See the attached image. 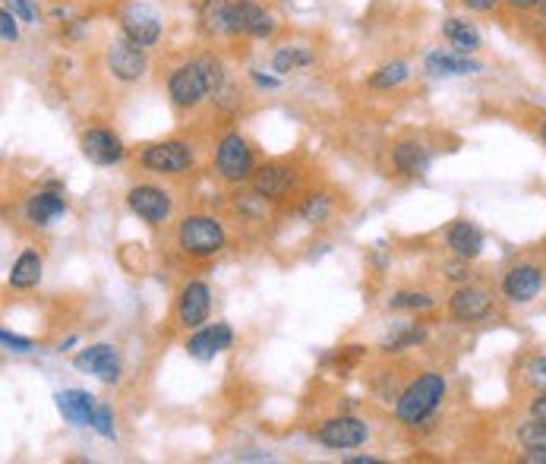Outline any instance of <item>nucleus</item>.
<instances>
[{
	"mask_svg": "<svg viewBox=\"0 0 546 464\" xmlns=\"http://www.w3.org/2000/svg\"><path fill=\"white\" fill-rule=\"evenodd\" d=\"M446 392H449V379L442 373L436 370L420 373L395 398V417L401 423H408V427H420V423H427L439 411V405L446 401Z\"/></svg>",
	"mask_w": 546,
	"mask_h": 464,
	"instance_id": "1",
	"label": "nucleus"
},
{
	"mask_svg": "<svg viewBox=\"0 0 546 464\" xmlns=\"http://www.w3.org/2000/svg\"><path fill=\"white\" fill-rule=\"evenodd\" d=\"M228 244L225 225L212 215H187L177 228V247L193 259H209Z\"/></svg>",
	"mask_w": 546,
	"mask_h": 464,
	"instance_id": "2",
	"label": "nucleus"
},
{
	"mask_svg": "<svg viewBox=\"0 0 546 464\" xmlns=\"http://www.w3.org/2000/svg\"><path fill=\"white\" fill-rule=\"evenodd\" d=\"M215 171L225 184H247L256 171V158H253V146L247 143L237 130L225 133L215 146Z\"/></svg>",
	"mask_w": 546,
	"mask_h": 464,
	"instance_id": "3",
	"label": "nucleus"
},
{
	"mask_svg": "<svg viewBox=\"0 0 546 464\" xmlns=\"http://www.w3.org/2000/svg\"><path fill=\"white\" fill-rule=\"evenodd\" d=\"M212 95L209 89V76H206V67H202V60H187V64H180L171 70L168 76V98L171 105L180 108V111H193L199 108L206 98Z\"/></svg>",
	"mask_w": 546,
	"mask_h": 464,
	"instance_id": "4",
	"label": "nucleus"
},
{
	"mask_svg": "<svg viewBox=\"0 0 546 464\" xmlns=\"http://www.w3.org/2000/svg\"><path fill=\"white\" fill-rule=\"evenodd\" d=\"M313 436L319 446H326L332 452H351V449L367 446L370 427H367V420H360L354 414H338V417L322 420Z\"/></svg>",
	"mask_w": 546,
	"mask_h": 464,
	"instance_id": "5",
	"label": "nucleus"
},
{
	"mask_svg": "<svg viewBox=\"0 0 546 464\" xmlns=\"http://www.w3.org/2000/svg\"><path fill=\"white\" fill-rule=\"evenodd\" d=\"M196 152L184 139H161V143H149L139 152V165L152 174H184L193 168Z\"/></svg>",
	"mask_w": 546,
	"mask_h": 464,
	"instance_id": "6",
	"label": "nucleus"
},
{
	"mask_svg": "<svg viewBox=\"0 0 546 464\" xmlns=\"http://www.w3.org/2000/svg\"><path fill=\"white\" fill-rule=\"evenodd\" d=\"M127 206H130V212H133L139 221H146V225L158 228V225H165V221L174 215V196H171L165 187L136 184V187H130V193H127Z\"/></svg>",
	"mask_w": 546,
	"mask_h": 464,
	"instance_id": "7",
	"label": "nucleus"
},
{
	"mask_svg": "<svg viewBox=\"0 0 546 464\" xmlns=\"http://www.w3.org/2000/svg\"><path fill=\"white\" fill-rule=\"evenodd\" d=\"M105 64L117 83H139V79L149 73L146 48H139L130 38H114L105 51Z\"/></svg>",
	"mask_w": 546,
	"mask_h": 464,
	"instance_id": "8",
	"label": "nucleus"
},
{
	"mask_svg": "<svg viewBox=\"0 0 546 464\" xmlns=\"http://www.w3.org/2000/svg\"><path fill=\"white\" fill-rule=\"evenodd\" d=\"M120 32H124V38H130V42H136L139 48H155L161 42L165 26H161V16L149 4L133 0V4H127L124 13H120Z\"/></svg>",
	"mask_w": 546,
	"mask_h": 464,
	"instance_id": "9",
	"label": "nucleus"
},
{
	"mask_svg": "<svg viewBox=\"0 0 546 464\" xmlns=\"http://www.w3.org/2000/svg\"><path fill=\"white\" fill-rule=\"evenodd\" d=\"M73 367L101 379L105 386H117L120 376H124V357H120L114 345L101 341V345H89L86 351H79L73 357Z\"/></svg>",
	"mask_w": 546,
	"mask_h": 464,
	"instance_id": "10",
	"label": "nucleus"
},
{
	"mask_svg": "<svg viewBox=\"0 0 546 464\" xmlns=\"http://www.w3.org/2000/svg\"><path fill=\"white\" fill-rule=\"evenodd\" d=\"M449 313L455 322H464V326H477V322L493 316V294L480 285H458L449 297Z\"/></svg>",
	"mask_w": 546,
	"mask_h": 464,
	"instance_id": "11",
	"label": "nucleus"
},
{
	"mask_svg": "<svg viewBox=\"0 0 546 464\" xmlns=\"http://www.w3.org/2000/svg\"><path fill=\"white\" fill-rule=\"evenodd\" d=\"M79 149H83V155L98 168H114L127 158L124 139H120L114 130H105V127L83 130V136H79Z\"/></svg>",
	"mask_w": 546,
	"mask_h": 464,
	"instance_id": "12",
	"label": "nucleus"
},
{
	"mask_svg": "<svg viewBox=\"0 0 546 464\" xmlns=\"http://www.w3.org/2000/svg\"><path fill=\"white\" fill-rule=\"evenodd\" d=\"M546 285V275L540 266L534 262H518L509 272L502 275V297L509 300V304H531V300L540 297Z\"/></svg>",
	"mask_w": 546,
	"mask_h": 464,
	"instance_id": "13",
	"label": "nucleus"
},
{
	"mask_svg": "<svg viewBox=\"0 0 546 464\" xmlns=\"http://www.w3.org/2000/svg\"><path fill=\"white\" fill-rule=\"evenodd\" d=\"M275 16L259 7L256 0H231V29L228 35H250V38H272Z\"/></svg>",
	"mask_w": 546,
	"mask_h": 464,
	"instance_id": "14",
	"label": "nucleus"
},
{
	"mask_svg": "<svg viewBox=\"0 0 546 464\" xmlns=\"http://www.w3.org/2000/svg\"><path fill=\"white\" fill-rule=\"evenodd\" d=\"M212 313V288L206 281H187L177 294V322L184 329H199L209 322Z\"/></svg>",
	"mask_w": 546,
	"mask_h": 464,
	"instance_id": "15",
	"label": "nucleus"
},
{
	"mask_svg": "<svg viewBox=\"0 0 546 464\" xmlns=\"http://www.w3.org/2000/svg\"><path fill=\"white\" fill-rule=\"evenodd\" d=\"M250 187L262 196V199H285L294 187H297V174L285 161H269V165H259L250 177Z\"/></svg>",
	"mask_w": 546,
	"mask_h": 464,
	"instance_id": "16",
	"label": "nucleus"
},
{
	"mask_svg": "<svg viewBox=\"0 0 546 464\" xmlns=\"http://www.w3.org/2000/svg\"><path fill=\"white\" fill-rule=\"evenodd\" d=\"M234 345V329L228 322H212V326H199L187 338V354L193 360H215L221 351Z\"/></svg>",
	"mask_w": 546,
	"mask_h": 464,
	"instance_id": "17",
	"label": "nucleus"
},
{
	"mask_svg": "<svg viewBox=\"0 0 546 464\" xmlns=\"http://www.w3.org/2000/svg\"><path fill=\"white\" fill-rule=\"evenodd\" d=\"M423 70H427L433 79H452V76H474L483 70L480 60H474L471 54H458V51H430L427 60H423Z\"/></svg>",
	"mask_w": 546,
	"mask_h": 464,
	"instance_id": "18",
	"label": "nucleus"
},
{
	"mask_svg": "<svg viewBox=\"0 0 546 464\" xmlns=\"http://www.w3.org/2000/svg\"><path fill=\"white\" fill-rule=\"evenodd\" d=\"M67 199L60 190L54 187H45V190H38L35 196H29V203H26V218H29V225L35 228H48L54 225L57 218H64L67 215Z\"/></svg>",
	"mask_w": 546,
	"mask_h": 464,
	"instance_id": "19",
	"label": "nucleus"
},
{
	"mask_svg": "<svg viewBox=\"0 0 546 464\" xmlns=\"http://www.w3.org/2000/svg\"><path fill=\"white\" fill-rule=\"evenodd\" d=\"M57 401V411L64 417L70 427H92V417H95V408L98 401L86 392V389H67V392H57L54 395Z\"/></svg>",
	"mask_w": 546,
	"mask_h": 464,
	"instance_id": "20",
	"label": "nucleus"
},
{
	"mask_svg": "<svg viewBox=\"0 0 546 464\" xmlns=\"http://www.w3.org/2000/svg\"><path fill=\"white\" fill-rule=\"evenodd\" d=\"M392 165L404 177H423L433 165V152L423 143H417V139H401L392 149Z\"/></svg>",
	"mask_w": 546,
	"mask_h": 464,
	"instance_id": "21",
	"label": "nucleus"
},
{
	"mask_svg": "<svg viewBox=\"0 0 546 464\" xmlns=\"http://www.w3.org/2000/svg\"><path fill=\"white\" fill-rule=\"evenodd\" d=\"M446 244H449V250L455 253V256H461V259H477L480 253H483V247H487V237H483V231L474 225V221H468V218H461V221H455V225L449 228V234H446Z\"/></svg>",
	"mask_w": 546,
	"mask_h": 464,
	"instance_id": "22",
	"label": "nucleus"
},
{
	"mask_svg": "<svg viewBox=\"0 0 546 464\" xmlns=\"http://www.w3.org/2000/svg\"><path fill=\"white\" fill-rule=\"evenodd\" d=\"M42 272H45V259H42V253L38 250H23L16 256V262L10 266V288L13 291H29V288H35L38 281H42Z\"/></svg>",
	"mask_w": 546,
	"mask_h": 464,
	"instance_id": "23",
	"label": "nucleus"
},
{
	"mask_svg": "<svg viewBox=\"0 0 546 464\" xmlns=\"http://www.w3.org/2000/svg\"><path fill=\"white\" fill-rule=\"evenodd\" d=\"M442 35H446V42L458 54H477V48H480V32L471 19L449 16L446 23H442Z\"/></svg>",
	"mask_w": 546,
	"mask_h": 464,
	"instance_id": "24",
	"label": "nucleus"
},
{
	"mask_svg": "<svg viewBox=\"0 0 546 464\" xmlns=\"http://www.w3.org/2000/svg\"><path fill=\"white\" fill-rule=\"evenodd\" d=\"M199 29L206 35H228L231 29V0H202Z\"/></svg>",
	"mask_w": 546,
	"mask_h": 464,
	"instance_id": "25",
	"label": "nucleus"
},
{
	"mask_svg": "<svg viewBox=\"0 0 546 464\" xmlns=\"http://www.w3.org/2000/svg\"><path fill=\"white\" fill-rule=\"evenodd\" d=\"M427 326H420V322H401V326H395V332L389 338H382L379 351L386 354H398V351H408V348H417L427 341Z\"/></svg>",
	"mask_w": 546,
	"mask_h": 464,
	"instance_id": "26",
	"label": "nucleus"
},
{
	"mask_svg": "<svg viewBox=\"0 0 546 464\" xmlns=\"http://www.w3.org/2000/svg\"><path fill=\"white\" fill-rule=\"evenodd\" d=\"M313 51L310 48H303V45H285V48H278L275 57H272V70L278 76H288L294 70H303V67H310L313 64Z\"/></svg>",
	"mask_w": 546,
	"mask_h": 464,
	"instance_id": "27",
	"label": "nucleus"
},
{
	"mask_svg": "<svg viewBox=\"0 0 546 464\" xmlns=\"http://www.w3.org/2000/svg\"><path fill=\"white\" fill-rule=\"evenodd\" d=\"M408 76H411V67L404 64V60H392V64H382L370 76V86L379 92H389V89H398L401 83H408Z\"/></svg>",
	"mask_w": 546,
	"mask_h": 464,
	"instance_id": "28",
	"label": "nucleus"
},
{
	"mask_svg": "<svg viewBox=\"0 0 546 464\" xmlns=\"http://www.w3.org/2000/svg\"><path fill=\"white\" fill-rule=\"evenodd\" d=\"M436 300L423 291H395L389 297V310H404V313H423V310H433Z\"/></svg>",
	"mask_w": 546,
	"mask_h": 464,
	"instance_id": "29",
	"label": "nucleus"
},
{
	"mask_svg": "<svg viewBox=\"0 0 546 464\" xmlns=\"http://www.w3.org/2000/svg\"><path fill=\"white\" fill-rule=\"evenodd\" d=\"M515 439H518V446L524 452H534V449H546V423L540 420H524L518 423V430H515Z\"/></svg>",
	"mask_w": 546,
	"mask_h": 464,
	"instance_id": "30",
	"label": "nucleus"
},
{
	"mask_svg": "<svg viewBox=\"0 0 546 464\" xmlns=\"http://www.w3.org/2000/svg\"><path fill=\"white\" fill-rule=\"evenodd\" d=\"M329 215H332V199L326 193H316L300 206V218L307 221V225H322Z\"/></svg>",
	"mask_w": 546,
	"mask_h": 464,
	"instance_id": "31",
	"label": "nucleus"
},
{
	"mask_svg": "<svg viewBox=\"0 0 546 464\" xmlns=\"http://www.w3.org/2000/svg\"><path fill=\"white\" fill-rule=\"evenodd\" d=\"M524 382L528 386H534V389H546V357L543 354H537V357H531L528 363H524Z\"/></svg>",
	"mask_w": 546,
	"mask_h": 464,
	"instance_id": "32",
	"label": "nucleus"
},
{
	"mask_svg": "<svg viewBox=\"0 0 546 464\" xmlns=\"http://www.w3.org/2000/svg\"><path fill=\"white\" fill-rule=\"evenodd\" d=\"M92 430H95L101 439H114V436H117V430H114V411H111L108 405H98V408H95Z\"/></svg>",
	"mask_w": 546,
	"mask_h": 464,
	"instance_id": "33",
	"label": "nucleus"
},
{
	"mask_svg": "<svg viewBox=\"0 0 546 464\" xmlns=\"http://www.w3.org/2000/svg\"><path fill=\"white\" fill-rule=\"evenodd\" d=\"M19 23H23V19H19L13 10H0V32H4V42L7 45H16L19 42Z\"/></svg>",
	"mask_w": 546,
	"mask_h": 464,
	"instance_id": "34",
	"label": "nucleus"
},
{
	"mask_svg": "<svg viewBox=\"0 0 546 464\" xmlns=\"http://www.w3.org/2000/svg\"><path fill=\"white\" fill-rule=\"evenodd\" d=\"M0 345H4V351L10 354H29L35 345H32V338H23V335H13L10 329L0 332Z\"/></svg>",
	"mask_w": 546,
	"mask_h": 464,
	"instance_id": "35",
	"label": "nucleus"
},
{
	"mask_svg": "<svg viewBox=\"0 0 546 464\" xmlns=\"http://www.w3.org/2000/svg\"><path fill=\"white\" fill-rule=\"evenodd\" d=\"M442 272H446L449 281H458V285H468L471 281V266H468V259H461V256H455V262H446Z\"/></svg>",
	"mask_w": 546,
	"mask_h": 464,
	"instance_id": "36",
	"label": "nucleus"
},
{
	"mask_svg": "<svg viewBox=\"0 0 546 464\" xmlns=\"http://www.w3.org/2000/svg\"><path fill=\"white\" fill-rule=\"evenodd\" d=\"M7 10H13L23 23H38V10H35V4L32 0H7Z\"/></svg>",
	"mask_w": 546,
	"mask_h": 464,
	"instance_id": "37",
	"label": "nucleus"
},
{
	"mask_svg": "<svg viewBox=\"0 0 546 464\" xmlns=\"http://www.w3.org/2000/svg\"><path fill=\"white\" fill-rule=\"evenodd\" d=\"M528 414L540 423H546V389H537L528 401Z\"/></svg>",
	"mask_w": 546,
	"mask_h": 464,
	"instance_id": "38",
	"label": "nucleus"
},
{
	"mask_svg": "<svg viewBox=\"0 0 546 464\" xmlns=\"http://www.w3.org/2000/svg\"><path fill=\"white\" fill-rule=\"evenodd\" d=\"M250 76H253V83H256L259 89H266V92H275V89H281V76L262 73V70H250Z\"/></svg>",
	"mask_w": 546,
	"mask_h": 464,
	"instance_id": "39",
	"label": "nucleus"
},
{
	"mask_svg": "<svg viewBox=\"0 0 546 464\" xmlns=\"http://www.w3.org/2000/svg\"><path fill=\"white\" fill-rule=\"evenodd\" d=\"M458 4L468 13H493L502 4V0H458Z\"/></svg>",
	"mask_w": 546,
	"mask_h": 464,
	"instance_id": "40",
	"label": "nucleus"
},
{
	"mask_svg": "<svg viewBox=\"0 0 546 464\" xmlns=\"http://www.w3.org/2000/svg\"><path fill=\"white\" fill-rule=\"evenodd\" d=\"M512 10H521V13H528V10H540L543 0H505Z\"/></svg>",
	"mask_w": 546,
	"mask_h": 464,
	"instance_id": "41",
	"label": "nucleus"
},
{
	"mask_svg": "<svg viewBox=\"0 0 546 464\" xmlns=\"http://www.w3.org/2000/svg\"><path fill=\"white\" fill-rule=\"evenodd\" d=\"M521 464H546V449H534V452H524L518 458Z\"/></svg>",
	"mask_w": 546,
	"mask_h": 464,
	"instance_id": "42",
	"label": "nucleus"
},
{
	"mask_svg": "<svg viewBox=\"0 0 546 464\" xmlns=\"http://www.w3.org/2000/svg\"><path fill=\"white\" fill-rule=\"evenodd\" d=\"M345 464H382V461L373 455H357V458H345Z\"/></svg>",
	"mask_w": 546,
	"mask_h": 464,
	"instance_id": "43",
	"label": "nucleus"
},
{
	"mask_svg": "<svg viewBox=\"0 0 546 464\" xmlns=\"http://www.w3.org/2000/svg\"><path fill=\"white\" fill-rule=\"evenodd\" d=\"M76 341H79V338H76V335H70V338H67V341H60V345H57V351H60V354H64V351H70V348H76Z\"/></svg>",
	"mask_w": 546,
	"mask_h": 464,
	"instance_id": "44",
	"label": "nucleus"
},
{
	"mask_svg": "<svg viewBox=\"0 0 546 464\" xmlns=\"http://www.w3.org/2000/svg\"><path fill=\"white\" fill-rule=\"evenodd\" d=\"M537 133H540V139H543V146H546V120H543V124H540V130H537Z\"/></svg>",
	"mask_w": 546,
	"mask_h": 464,
	"instance_id": "45",
	"label": "nucleus"
},
{
	"mask_svg": "<svg viewBox=\"0 0 546 464\" xmlns=\"http://www.w3.org/2000/svg\"><path fill=\"white\" fill-rule=\"evenodd\" d=\"M540 16H543V23H546V0H543V4H540Z\"/></svg>",
	"mask_w": 546,
	"mask_h": 464,
	"instance_id": "46",
	"label": "nucleus"
}]
</instances>
